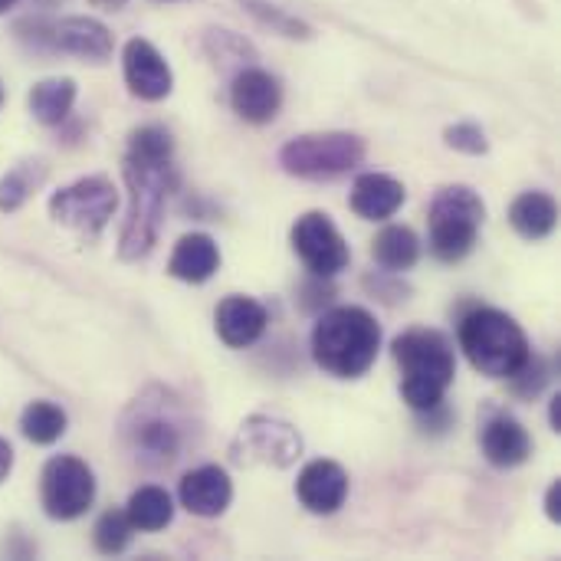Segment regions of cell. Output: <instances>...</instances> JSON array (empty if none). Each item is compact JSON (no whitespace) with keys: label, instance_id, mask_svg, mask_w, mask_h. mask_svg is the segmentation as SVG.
<instances>
[{"label":"cell","instance_id":"cell-1","mask_svg":"<svg viewBox=\"0 0 561 561\" xmlns=\"http://www.w3.org/2000/svg\"><path fill=\"white\" fill-rule=\"evenodd\" d=\"M171 151L174 141L158 125H145L128 138V154L122 168L128 184V217L118 237V256L125 263L145 260L158 243L164 224V204L178 184Z\"/></svg>","mask_w":561,"mask_h":561},{"label":"cell","instance_id":"cell-2","mask_svg":"<svg viewBox=\"0 0 561 561\" xmlns=\"http://www.w3.org/2000/svg\"><path fill=\"white\" fill-rule=\"evenodd\" d=\"M381 352V325L362 306L329 309L312 329V358L332 378H362Z\"/></svg>","mask_w":561,"mask_h":561},{"label":"cell","instance_id":"cell-3","mask_svg":"<svg viewBox=\"0 0 561 561\" xmlns=\"http://www.w3.org/2000/svg\"><path fill=\"white\" fill-rule=\"evenodd\" d=\"M394 358L401 365V398L408 408L417 414L444 408L457 375L450 342L434 329H411L394 342Z\"/></svg>","mask_w":561,"mask_h":561},{"label":"cell","instance_id":"cell-4","mask_svg":"<svg viewBox=\"0 0 561 561\" xmlns=\"http://www.w3.org/2000/svg\"><path fill=\"white\" fill-rule=\"evenodd\" d=\"M460 348L486 378H513L533 358L523 325L500 309H473L460 322Z\"/></svg>","mask_w":561,"mask_h":561},{"label":"cell","instance_id":"cell-5","mask_svg":"<svg viewBox=\"0 0 561 561\" xmlns=\"http://www.w3.org/2000/svg\"><path fill=\"white\" fill-rule=\"evenodd\" d=\"M486 217V204L467 184L440 187L431 201V253L444 263H460L473 253L480 240V227Z\"/></svg>","mask_w":561,"mask_h":561},{"label":"cell","instance_id":"cell-6","mask_svg":"<svg viewBox=\"0 0 561 561\" xmlns=\"http://www.w3.org/2000/svg\"><path fill=\"white\" fill-rule=\"evenodd\" d=\"M365 161V141L352 131H312L289 138L279 148L286 174L302 181H332Z\"/></svg>","mask_w":561,"mask_h":561},{"label":"cell","instance_id":"cell-7","mask_svg":"<svg viewBox=\"0 0 561 561\" xmlns=\"http://www.w3.org/2000/svg\"><path fill=\"white\" fill-rule=\"evenodd\" d=\"M115 207H118V191L102 174L79 178L49 197L53 220L82 233V237H99L105 230V224L112 220Z\"/></svg>","mask_w":561,"mask_h":561},{"label":"cell","instance_id":"cell-8","mask_svg":"<svg viewBox=\"0 0 561 561\" xmlns=\"http://www.w3.org/2000/svg\"><path fill=\"white\" fill-rule=\"evenodd\" d=\"M43 513L56 523H72L89 513L95 500V477L79 457H53L39 480Z\"/></svg>","mask_w":561,"mask_h":561},{"label":"cell","instance_id":"cell-9","mask_svg":"<svg viewBox=\"0 0 561 561\" xmlns=\"http://www.w3.org/2000/svg\"><path fill=\"white\" fill-rule=\"evenodd\" d=\"M293 250H296V256L306 263V270L316 279L339 276L348 266V260H352L345 237L339 233V227L332 224V217L325 210H309V214H302L296 220V227H293Z\"/></svg>","mask_w":561,"mask_h":561},{"label":"cell","instance_id":"cell-10","mask_svg":"<svg viewBox=\"0 0 561 561\" xmlns=\"http://www.w3.org/2000/svg\"><path fill=\"white\" fill-rule=\"evenodd\" d=\"M302 454V437L296 427L276 417H250L237 440H233V460L237 463H263V467H293Z\"/></svg>","mask_w":561,"mask_h":561},{"label":"cell","instance_id":"cell-11","mask_svg":"<svg viewBox=\"0 0 561 561\" xmlns=\"http://www.w3.org/2000/svg\"><path fill=\"white\" fill-rule=\"evenodd\" d=\"M43 33H36V43L39 46H49V49H59V53H69V56H79V59H92V62H102L112 56V33L105 23L92 20V16H62L56 23H36Z\"/></svg>","mask_w":561,"mask_h":561},{"label":"cell","instance_id":"cell-12","mask_svg":"<svg viewBox=\"0 0 561 561\" xmlns=\"http://www.w3.org/2000/svg\"><path fill=\"white\" fill-rule=\"evenodd\" d=\"M122 72H125V85L131 95L145 99V102H161L171 95L174 76L171 66L164 62V56L148 43V39H128L125 53H122Z\"/></svg>","mask_w":561,"mask_h":561},{"label":"cell","instance_id":"cell-13","mask_svg":"<svg viewBox=\"0 0 561 561\" xmlns=\"http://www.w3.org/2000/svg\"><path fill=\"white\" fill-rule=\"evenodd\" d=\"M230 105L233 112L250 122V125H266L276 118L279 105H283V89L276 82V76H270L266 69H240L233 85H230Z\"/></svg>","mask_w":561,"mask_h":561},{"label":"cell","instance_id":"cell-14","mask_svg":"<svg viewBox=\"0 0 561 561\" xmlns=\"http://www.w3.org/2000/svg\"><path fill=\"white\" fill-rule=\"evenodd\" d=\"M299 503L316 516H332L348 500V473L335 460H312L296 480Z\"/></svg>","mask_w":561,"mask_h":561},{"label":"cell","instance_id":"cell-15","mask_svg":"<svg viewBox=\"0 0 561 561\" xmlns=\"http://www.w3.org/2000/svg\"><path fill=\"white\" fill-rule=\"evenodd\" d=\"M178 500L191 516L217 519L220 513H227V506L233 500V483L220 467H197L181 480Z\"/></svg>","mask_w":561,"mask_h":561},{"label":"cell","instance_id":"cell-16","mask_svg":"<svg viewBox=\"0 0 561 561\" xmlns=\"http://www.w3.org/2000/svg\"><path fill=\"white\" fill-rule=\"evenodd\" d=\"M266 309L263 302L250 299V296H227L220 306H217V316H214V325H217V335L227 348H250L263 339L266 332Z\"/></svg>","mask_w":561,"mask_h":561},{"label":"cell","instance_id":"cell-17","mask_svg":"<svg viewBox=\"0 0 561 561\" xmlns=\"http://www.w3.org/2000/svg\"><path fill=\"white\" fill-rule=\"evenodd\" d=\"M408 201V191L401 181H394L391 174H378V171H368L355 181L352 187V210L362 217V220H388L401 210V204Z\"/></svg>","mask_w":561,"mask_h":561},{"label":"cell","instance_id":"cell-18","mask_svg":"<svg viewBox=\"0 0 561 561\" xmlns=\"http://www.w3.org/2000/svg\"><path fill=\"white\" fill-rule=\"evenodd\" d=\"M480 444H483V457L500 470H516L533 457V437L516 417H506V414L493 417L483 427Z\"/></svg>","mask_w":561,"mask_h":561},{"label":"cell","instance_id":"cell-19","mask_svg":"<svg viewBox=\"0 0 561 561\" xmlns=\"http://www.w3.org/2000/svg\"><path fill=\"white\" fill-rule=\"evenodd\" d=\"M220 270V247L207 233H187L174 243L168 273L181 283H207Z\"/></svg>","mask_w":561,"mask_h":561},{"label":"cell","instance_id":"cell-20","mask_svg":"<svg viewBox=\"0 0 561 561\" xmlns=\"http://www.w3.org/2000/svg\"><path fill=\"white\" fill-rule=\"evenodd\" d=\"M510 224L526 240H546L559 224V204L546 191H526L513 201Z\"/></svg>","mask_w":561,"mask_h":561},{"label":"cell","instance_id":"cell-21","mask_svg":"<svg viewBox=\"0 0 561 561\" xmlns=\"http://www.w3.org/2000/svg\"><path fill=\"white\" fill-rule=\"evenodd\" d=\"M371 256H375V263H378L381 270H388V273H404V270H411V266L421 260V240H417V233H414L411 227L391 224V227H385V230L375 237Z\"/></svg>","mask_w":561,"mask_h":561},{"label":"cell","instance_id":"cell-22","mask_svg":"<svg viewBox=\"0 0 561 561\" xmlns=\"http://www.w3.org/2000/svg\"><path fill=\"white\" fill-rule=\"evenodd\" d=\"M125 516L135 526V533H161L174 519V503L161 486H138L128 496Z\"/></svg>","mask_w":561,"mask_h":561},{"label":"cell","instance_id":"cell-23","mask_svg":"<svg viewBox=\"0 0 561 561\" xmlns=\"http://www.w3.org/2000/svg\"><path fill=\"white\" fill-rule=\"evenodd\" d=\"M135 444L141 450L145 460H154V463H171L181 450V434L178 427L161 417V414H145L135 427Z\"/></svg>","mask_w":561,"mask_h":561},{"label":"cell","instance_id":"cell-24","mask_svg":"<svg viewBox=\"0 0 561 561\" xmlns=\"http://www.w3.org/2000/svg\"><path fill=\"white\" fill-rule=\"evenodd\" d=\"M76 102V82L72 79H43L30 92V112L43 125H59Z\"/></svg>","mask_w":561,"mask_h":561},{"label":"cell","instance_id":"cell-25","mask_svg":"<svg viewBox=\"0 0 561 561\" xmlns=\"http://www.w3.org/2000/svg\"><path fill=\"white\" fill-rule=\"evenodd\" d=\"M20 431L30 444L49 447L66 434V411L49 401H33V404H26V411L20 417Z\"/></svg>","mask_w":561,"mask_h":561},{"label":"cell","instance_id":"cell-26","mask_svg":"<svg viewBox=\"0 0 561 561\" xmlns=\"http://www.w3.org/2000/svg\"><path fill=\"white\" fill-rule=\"evenodd\" d=\"M135 526L128 523L125 510H108L99 516L95 529H92V542L102 556H122L131 546Z\"/></svg>","mask_w":561,"mask_h":561},{"label":"cell","instance_id":"cell-27","mask_svg":"<svg viewBox=\"0 0 561 561\" xmlns=\"http://www.w3.org/2000/svg\"><path fill=\"white\" fill-rule=\"evenodd\" d=\"M43 181V168H36V174H33V164L26 161V164H16L3 181H0V210H7V214H13V210H20L23 207V201L33 194V187Z\"/></svg>","mask_w":561,"mask_h":561},{"label":"cell","instance_id":"cell-28","mask_svg":"<svg viewBox=\"0 0 561 561\" xmlns=\"http://www.w3.org/2000/svg\"><path fill=\"white\" fill-rule=\"evenodd\" d=\"M247 3V10L260 20V23H266L270 30H276V33H283V36H289V39H309V23H302V20H296V16H289L283 7H276V3H266V0H243Z\"/></svg>","mask_w":561,"mask_h":561},{"label":"cell","instance_id":"cell-29","mask_svg":"<svg viewBox=\"0 0 561 561\" xmlns=\"http://www.w3.org/2000/svg\"><path fill=\"white\" fill-rule=\"evenodd\" d=\"M444 141H447L454 151H463V154H473V158H480V154L490 151V141H486L483 128L473 125V122H457V125H450V128L444 131Z\"/></svg>","mask_w":561,"mask_h":561},{"label":"cell","instance_id":"cell-30","mask_svg":"<svg viewBox=\"0 0 561 561\" xmlns=\"http://www.w3.org/2000/svg\"><path fill=\"white\" fill-rule=\"evenodd\" d=\"M546 516L559 526L561 523V480H556L546 493Z\"/></svg>","mask_w":561,"mask_h":561},{"label":"cell","instance_id":"cell-31","mask_svg":"<svg viewBox=\"0 0 561 561\" xmlns=\"http://www.w3.org/2000/svg\"><path fill=\"white\" fill-rule=\"evenodd\" d=\"M10 470H13V447L0 437V483L10 477Z\"/></svg>","mask_w":561,"mask_h":561},{"label":"cell","instance_id":"cell-32","mask_svg":"<svg viewBox=\"0 0 561 561\" xmlns=\"http://www.w3.org/2000/svg\"><path fill=\"white\" fill-rule=\"evenodd\" d=\"M549 421H552V431L561 434V394L552 398V408H549Z\"/></svg>","mask_w":561,"mask_h":561},{"label":"cell","instance_id":"cell-33","mask_svg":"<svg viewBox=\"0 0 561 561\" xmlns=\"http://www.w3.org/2000/svg\"><path fill=\"white\" fill-rule=\"evenodd\" d=\"M92 3H99V7H105V10H122L128 0H92Z\"/></svg>","mask_w":561,"mask_h":561},{"label":"cell","instance_id":"cell-34","mask_svg":"<svg viewBox=\"0 0 561 561\" xmlns=\"http://www.w3.org/2000/svg\"><path fill=\"white\" fill-rule=\"evenodd\" d=\"M13 3H20V0H0V13H7V10H10Z\"/></svg>","mask_w":561,"mask_h":561},{"label":"cell","instance_id":"cell-35","mask_svg":"<svg viewBox=\"0 0 561 561\" xmlns=\"http://www.w3.org/2000/svg\"><path fill=\"white\" fill-rule=\"evenodd\" d=\"M0 105H3V89H0Z\"/></svg>","mask_w":561,"mask_h":561},{"label":"cell","instance_id":"cell-36","mask_svg":"<svg viewBox=\"0 0 561 561\" xmlns=\"http://www.w3.org/2000/svg\"><path fill=\"white\" fill-rule=\"evenodd\" d=\"M161 3H168V0H161Z\"/></svg>","mask_w":561,"mask_h":561}]
</instances>
